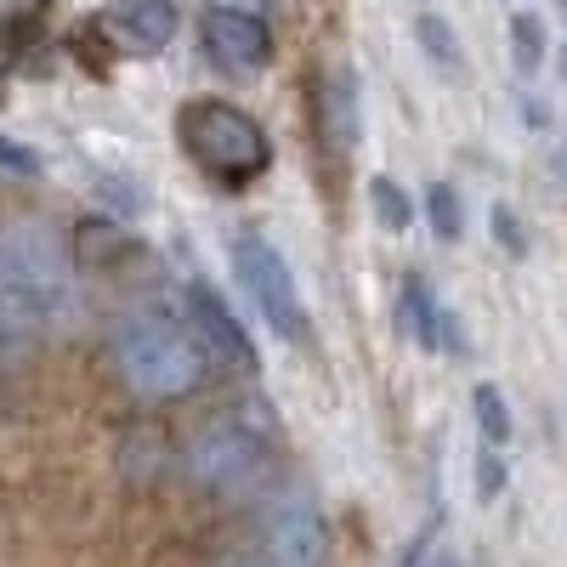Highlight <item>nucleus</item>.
Masks as SVG:
<instances>
[{"instance_id": "1", "label": "nucleus", "mask_w": 567, "mask_h": 567, "mask_svg": "<svg viewBox=\"0 0 567 567\" xmlns=\"http://www.w3.org/2000/svg\"><path fill=\"white\" fill-rule=\"evenodd\" d=\"M74 312L69 256L45 227H12L0 239V358H18Z\"/></svg>"}, {"instance_id": "2", "label": "nucleus", "mask_w": 567, "mask_h": 567, "mask_svg": "<svg viewBox=\"0 0 567 567\" xmlns=\"http://www.w3.org/2000/svg\"><path fill=\"white\" fill-rule=\"evenodd\" d=\"M114 352H120L125 381L142 398H159V403L187 398L216 369L194 318H187V301H142V307H131L114 323Z\"/></svg>"}, {"instance_id": "3", "label": "nucleus", "mask_w": 567, "mask_h": 567, "mask_svg": "<svg viewBox=\"0 0 567 567\" xmlns=\"http://www.w3.org/2000/svg\"><path fill=\"white\" fill-rule=\"evenodd\" d=\"M176 136L187 159H194L205 176L227 182V187H245L250 176L267 171L272 148H267V131L233 103H216V97H199L176 114Z\"/></svg>"}, {"instance_id": "4", "label": "nucleus", "mask_w": 567, "mask_h": 567, "mask_svg": "<svg viewBox=\"0 0 567 567\" xmlns=\"http://www.w3.org/2000/svg\"><path fill=\"white\" fill-rule=\"evenodd\" d=\"M233 272H239L250 301L261 307V318L278 329L284 341H307V307L296 296V278H290V267H284V256L267 239H256V233L233 239Z\"/></svg>"}, {"instance_id": "5", "label": "nucleus", "mask_w": 567, "mask_h": 567, "mask_svg": "<svg viewBox=\"0 0 567 567\" xmlns=\"http://www.w3.org/2000/svg\"><path fill=\"white\" fill-rule=\"evenodd\" d=\"M267 471V443L250 432V425H210L187 443V477L210 494H245L256 477Z\"/></svg>"}, {"instance_id": "6", "label": "nucleus", "mask_w": 567, "mask_h": 567, "mask_svg": "<svg viewBox=\"0 0 567 567\" xmlns=\"http://www.w3.org/2000/svg\"><path fill=\"white\" fill-rule=\"evenodd\" d=\"M256 550L267 556V567H323L329 561V528L323 511L312 499H278L261 523Z\"/></svg>"}, {"instance_id": "7", "label": "nucleus", "mask_w": 567, "mask_h": 567, "mask_svg": "<svg viewBox=\"0 0 567 567\" xmlns=\"http://www.w3.org/2000/svg\"><path fill=\"white\" fill-rule=\"evenodd\" d=\"M205 52L233 69V74H250L272 58V34L256 12H239V7H210L205 12Z\"/></svg>"}, {"instance_id": "8", "label": "nucleus", "mask_w": 567, "mask_h": 567, "mask_svg": "<svg viewBox=\"0 0 567 567\" xmlns=\"http://www.w3.org/2000/svg\"><path fill=\"white\" fill-rule=\"evenodd\" d=\"M182 301H187V318H194V329H199V341H205L210 363L239 369V374L250 369V374H256V347H250V336L239 329V318H233V312L221 307V296H216V290L194 284V290H187Z\"/></svg>"}, {"instance_id": "9", "label": "nucleus", "mask_w": 567, "mask_h": 567, "mask_svg": "<svg viewBox=\"0 0 567 567\" xmlns=\"http://www.w3.org/2000/svg\"><path fill=\"white\" fill-rule=\"evenodd\" d=\"M103 23L125 52L148 58L159 45H171V34H176V0H114Z\"/></svg>"}, {"instance_id": "10", "label": "nucleus", "mask_w": 567, "mask_h": 567, "mask_svg": "<svg viewBox=\"0 0 567 567\" xmlns=\"http://www.w3.org/2000/svg\"><path fill=\"white\" fill-rule=\"evenodd\" d=\"M318 125H323V142H329L336 154H352V148H358L363 120H358V85H352L347 69H341V74H323V91H318Z\"/></svg>"}, {"instance_id": "11", "label": "nucleus", "mask_w": 567, "mask_h": 567, "mask_svg": "<svg viewBox=\"0 0 567 567\" xmlns=\"http://www.w3.org/2000/svg\"><path fill=\"white\" fill-rule=\"evenodd\" d=\"M403 323H409V336H414V347H425V352H437V347H460L454 336H449V312L432 301V290H425L420 278H409L403 284Z\"/></svg>"}, {"instance_id": "12", "label": "nucleus", "mask_w": 567, "mask_h": 567, "mask_svg": "<svg viewBox=\"0 0 567 567\" xmlns=\"http://www.w3.org/2000/svg\"><path fill=\"white\" fill-rule=\"evenodd\" d=\"M69 250H74L80 267L109 272L120 256H131V239H125L114 221H80V227H74V239H69Z\"/></svg>"}, {"instance_id": "13", "label": "nucleus", "mask_w": 567, "mask_h": 567, "mask_svg": "<svg viewBox=\"0 0 567 567\" xmlns=\"http://www.w3.org/2000/svg\"><path fill=\"white\" fill-rule=\"evenodd\" d=\"M511 63L523 69V74H534L545 63V23L534 12H516L511 18Z\"/></svg>"}, {"instance_id": "14", "label": "nucleus", "mask_w": 567, "mask_h": 567, "mask_svg": "<svg viewBox=\"0 0 567 567\" xmlns=\"http://www.w3.org/2000/svg\"><path fill=\"white\" fill-rule=\"evenodd\" d=\"M369 205H374V221L392 227V233H403V227L414 221V210H409V199H403V187H398L392 176H374V182H369Z\"/></svg>"}, {"instance_id": "15", "label": "nucleus", "mask_w": 567, "mask_h": 567, "mask_svg": "<svg viewBox=\"0 0 567 567\" xmlns=\"http://www.w3.org/2000/svg\"><path fill=\"white\" fill-rule=\"evenodd\" d=\"M425 216H432V233H437V239H460V233H465L460 194H454L449 182H432V194H425Z\"/></svg>"}, {"instance_id": "16", "label": "nucleus", "mask_w": 567, "mask_h": 567, "mask_svg": "<svg viewBox=\"0 0 567 567\" xmlns=\"http://www.w3.org/2000/svg\"><path fill=\"white\" fill-rule=\"evenodd\" d=\"M414 34H420V45H425V58H437L443 69H454V63H460V45H454V29H449V23H443L437 12H420Z\"/></svg>"}, {"instance_id": "17", "label": "nucleus", "mask_w": 567, "mask_h": 567, "mask_svg": "<svg viewBox=\"0 0 567 567\" xmlns=\"http://www.w3.org/2000/svg\"><path fill=\"white\" fill-rule=\"evenodd\" d=\"M471 409H477V425H483L488 443H505V437H511V409H505V398H499L494 386L471 392Z\"/></svg>"}, {"instance_id": "18", "label": "nucleus", "mask_w": 567, "mask_h": 567, "mask_svg": "<svg viewBox=\"0 0 567 567\" xmlns=\"http://www.w3.org/2000/svg\"><path fill=\"white\" fill-rule=\"evenodd\" d=\"M494 239H499V250H505V256H523V250H528L523 227H516V216H511L505 205H494Z\"/></svg>"}, {"instance_id": "19", "label": "nucleus", "mask_w": 567, "mask_h": 567, "mask_svg": "<svg viewBox=\"0 0 567 567\" xmlns=\"http://www.w3.org/2000/svg\"><path fill=\"white\" fill-rule=\"evenodd\" d=\"M499 483H505V465H499L494 454H483V460H477V494L488 499V494H499Z\"/></svg>"}, {"instance_id": "20", "label": "nucleus", "mask_w": 567, "mask_h": 567, "mask_svg": "<svg viewBox=\"0 0 567 567\" xmlns=\"http://www.w3.org/2000/svg\"><path fill=\"white\" fill-rule=\"evenodd\" d=\"M0 165H12V171H34V154L18 148V142H0Z\"/></svg>"}, {"instance_id": "21", "label": "nucleus", "mask_w": 567, "mask_h": 567, "mask_svg": "<svg viewBox=\"0 0 567 567\" xmlns=\"http://www.w3.org/2000/svg\"><path fill=\"white\" fill-rule=\"evenodd\" d=\"M221 567H267V556H261V550L250 545V550H233V556H227Z\"/></svg>"}, {"instance_id": "22", "label": "nucleus", "mask_w": 567, "mask_h": 567, "mask_svg": "<svg viewBox=\"0 0 567 567\" xmlns=\"http://www.w3.org/2000/svg\"><path fill=\"white\" fill-rule=\"evenodd\" d=\"M12 7H40V0H12Z\"/></svg>"}, {"instance_id": "23", "label": "nucleus", "mask_w": 567, "mask_h": 567, "mask_svg": "<svg viewBox=\"0 0 567 567\" xmlns=\"http://www.w3.org/2000/svg\"><path fill=\"white\" fill-rule=\"evenodd\" d=\"M561 74H567V52H561Z\"/></svg>"}, {"instance_id": "24", "label": "nucleus", "mask_w": 567, "mask_h": 567, "mask_svg": "<svg viewBox=\"0 0 567 567\" xmlns=\"http://www.w3.org/2000/svg\"><path fill=\"white\" fill-rule=\"evenodd\" d=\"M556 7H561V12H567V0H556Z\"/></svg>"}, {"instance_id": "25", "label": "nucleus", "mask_w": 567, "mask_h": 567, "mask_svg": "<svg viewBox=\"0 0 567 567\" xmlns=\"http://www.w3.org/2000/svg\"><path fill=\"white\" fill-rule=\"evenodd\" d=\"M443 567H454V561H443Z\"/></svg>"}]
</instances>
